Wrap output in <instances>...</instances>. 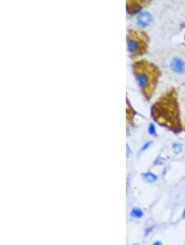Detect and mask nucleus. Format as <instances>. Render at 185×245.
Listing matches in <instances>:
<instances>
[{
  "label": "nucleus",
  "mask_w": 185,
  "mask_h": 245,
  "mask_svg": "<svg viewBox=\"0 0 185 245\" xmlns=\"http://www.w3.org/2000/svg\"><path fill=\"white\" fill-rule=\"evenodd\" d=\"M170 66H171L172 70L174 71L175 73L181 74L185 70V63L178 58H174V60H172Z\"/></svg>",
  "instance_id": "423d86ee"
},
{
  "label": "nucleus",
  "mask_w": 185,
  "mask_h": 245,
  "mask_svg": "<svg viewBox=\"0 0 185 245\" xmlns=\"http://www.w3.org/2000/svg\"><path fill=\"white\" fill-rule=\"evenodd\" d=\"M137 20V24H138L139 27H147L148 25L151 23V22H152V17L150 14V13H148V12H143V13H141V14H138Z\"/></svg>",
  "instance_id": "39448f33"
},
{
  "label": "nucleus",
  "mask_w": 185,
  "mask_h": 245,
  "mask_svg": "<svg viewBox=\"0 0 185 245\" xmlns=\"http://www.w3.org/2000/svg\"><path fill=\"white\" fill-rule=\"evenodd\" d=\"M182 219H185V208L183 211V214H182Z\"/></svg>",
  "instance_id": "f8f14e48"
},
{
  "label": "nucleus",
  "mask_w": 185,
  "mask_h": 245,
  "mask_svg": "<svg viewBox=\"0 0 185 245\" xmlns=\"http://www.w3.org/2000/svg\"><path fill=\"white\" fill-rule=\"evenodd\" d=\"M131 216L133 217V218L140 219L143 216V212H142V210L140 208L135 207L131 211Z\"/></svg>",
  "instance_id": "6e6552de"
},
{
  "label": "nucleus",
  "mask_w": 185,
  "mask_h": 245,
  "mask_svg": "<svg viewBox=\"0 0 185 245\" xmlns=\"http://www.w3.org/2000/svg\"><path fill=\"white\" fill-rule=\"evenodd\" d=\"M151 114L158 125L175 134L183 130L178 93L174 88L165 91L154 102L151 109Z\"/></svg>",
  "instance_id": "f257e3e1"
},
{
  "label": "nucleus",
  "mask_w": 185,
  "mask_h": 245,
  "mask_svg": "<svg viewBox=\"0 0 185 245\" xmlns=\"http://www.w3.org/2000/svg\"><path fill=\"white\" fill-rule=\"evenodd\" d=\"M174 152L176 153V154H178V153L181 152V146L178 144H174Z\"/></svg>",
  "instance_id": "1a4fd4ad"
},
{
  "label": "nucleus",
  "mask_w": 185,
  "mask_h": 245,
  "mask_svg": "<svg viewBox=\"0 0 185 245\" xmlns=\"http://www.w3.org/2000/svg\"><path fill=\"white\" fill-rule=\"evenodd\" d=\"M146 3L145 1H128L127 2V9L128 14H135L140 11L144 5Z\"/></svg>",
  "instance_id": "20e7f679"
},
{
  "label": "nucleus",
  "mask_w": 185,
  "mask_h": 245,
  "mask_svg": "<svg viewBox=\"0 0 185 245\" xmlns=\"http://www.w3.org/2000/svg\"><path fill=\"white\" fill-rule=\"evenodd\" d=\"M184 130H185V128H184Z\"/></svg>",
  "instance_id": "4468645a"
},
{
  "label": "nucleus",
  "mask_w": 185,
  "mask_h": 245,
  "mask_svg": "<svg viewBox=\"0 0 185 245\" xmlns=\"http://www.w3.org/2000/svg\"><path fill=\"white\" fill-rule=\"evenodd\" d=\"M132 72L142 95L150 100L161 77L160 68L151 61L137 60L132 64Z\"/></svg>",
  "instance_id": "f03ea898"
},
{
  "label": "nucleus",
  "mask_w": 185,
  "mask_h": 245,
  "mask_svg": "<svg viewBox=\"0 0 185 245\" xmlns=\"http://www.w3.org/2000/svg\"><path fill=\"white\" fill-rule=\"evenodd\" d=\"M148 41V35L144 31L136 29H129L128 31V49L132 58L141 56L147 51Z\"/></svg>",
  "instance_id": "7ed1b4c3"
},
{
  "label": "nucleus",
  "mask_w": 185,
  "mask_h": 245,
  "mask_svg": "<svg viewBox=\"0 0 185 245\" xmlns=\"http://www.w3.org/2000/svg\"><path fill=\"white\" fill-rule=\"evenodd\" d=\"M132 245H140L139 243H134V244H132Z\"/></svg>",
  "instance_id": "ddd939ff"
},
{
  "label": "nucleus",
  "mask_w": 185,
  "mask_h": 245,
  "mask_svg": "<svg viewBox=\"0 0 185 245\" xmlns=\"http://www.w3.org/2000/svg\"><path fill=\"white\" fill-rule=\"evenodd\" d=\"M152 245H163V243H161V241H156L155 243H153Z\"/></svg>",
  "instance_id": "9b49d317"
},
{
  "label": "nucleus",
  "mask_w": 185,
  "mask_h": 245,
  "mask_svg": "<svg viewBox=\"0 0 185 245\" xmlns=\"http://www.w3.org/2000/svg\"><path fill=\"white\" fill-rule=\"evenodd\" d=\"M141 177H142V178L144 179V181L146 182H150V183L154 182H156L157 180V176H156L154 173H152V172H145V173H143V174L141 175Z\"/></svg>",
  "instance_id": "0eeeda50"
},
{
  "label": "nucleus",
  "mask_w": 185,
  "mask_h": 245,
  "mask_svg": "<svg viewBox=\"0 0 185 245\" xmlns=\"http://www.w3.org/2000/svg\"><path fill=\"white\" fill-rule=\"evenodd\" d=\"M149 132H150L151 135H156V129L152 124H151L150 127H149Z\"/></svg>",
  "instance_id": "9d476101"
}]
</instances>
